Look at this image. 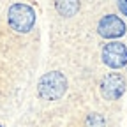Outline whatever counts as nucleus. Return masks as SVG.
Returning <instances> with one entry per match:
<instances>
[{
	"instance_id": "obj_1",
	"label": "nucleus",
	"mask_w": 127,
	"mask_h": 127,
	"mask_svg": "<svg viewBox=\"0 0 127 127\" xmlns=\"http://www.w3.org/2000/svg\"><path fill=\"white\" fill-rule=\"evenodd\" d=\"M67 88V79L62 72L53 71V72H48L41 78L39 81V95L46 101H57L58 97H62L64 92Z\"/></svg>"
},
{
	"instance_id": "obj_2",
	"label": "nucleus",
	"mask_w": 127,
	"mask_h": 127,
	"mask_svg": "<svg viewBox=\"0 0 127 127\" xmlns=\"http://www.w3.org/2000/svg\"><path fill=\"white\" fill-rule=\"evenodd\" d=\"M7 20H9V25H11L12 30L27 34V32H30V28L35 23V12H34V9L30 5L14 4V5L9 7Z\"/></svg>"
},
{
	"instance_id": "obj_3",
	"label": "nucleus",
	"mask_w": 127,
	"mask_h": 127,
	"mask_svg": "<svg viewBox=\"0 0 127 127\" xmlns=\"http://www.w3.org/2000/svg\"><path fill=\"white\" fill-rule=\"evenodd\" d=\"M102 60L111 69L124 67L127 64V48L122 42H108L102 50Z\"/></svg>"
},
{
	"instance_id": "obj_4",
	"label": "nucleus",
	"mask_w": 127,
	"mask_h": 127,
	"mask_svg": "<svg viewBox=\"0 0 127 127\" xmlns=\"http://www.w3.org/2000/svg\"><path fill=\"white\" fill-rule=\"evenodd\" d=\"M97 32L101 37H106V39H117V37H122L125 34V23L118 18V16H113V14H108L99 21V27H97Z\"/></svg>"
},
{
	"instance_id": "obj_5",
	"label": "nucleus",
	"mask_w": 127,
	"mask_h": 127,
	"mask_svg": "<svg viewBox=\"0 0 127 127\" xmlns=\"http://www.w3.org/2000/svg\"><path fill=\"white\" fill-rule=\"evenodd\" d=\"M101 92L106 99L109 101H115L118 99L120 95L125 92V81L120 74H108L102 83H101Z\"/></svg>"
},
{
	"instance_id": "obj_6",
	"label": "nucleus",
	"mask_w": 127,
	"mask_h": 127,
	"mask_svg": "<svg viewBox=\"0 0 127 127\" xmlns=\"http://www.w3.org/2000/svg\"><path fill=\"white\" fill-rule=\"evenodd\" d=\"M55 7L57 11L65 16V18H69V16H74L79 9V0H55Z\"/></svg>"
},
{
	"instance_id": "obj_7",
	"label": "nucleus",
	"mask_w": 127,
	"mask_h": 127,
	"mask_svg": "<svg viewBox=\"0 0 127 127\" xmlns=\"http://www.w3.org/2000/svg\"><path fill=\"white\" fill-rule=\"evenodd\" d=\"M87 125L88 127H104V120L99 115H90L87 120Z\"/></svg>"
},
{
	"instance_id": "obj_8",
	"label": "nucleus",
	"mask_w": 127,
	"mask_h": 127,
	"mask_svg": "<svg viewBox=\"0 0 127 127\" xmlns=\"http://www.w3.org/2000/svg\"><path fill=\"white\" fill-rule=\"evenodd\" d=\"M118 7H120V11L127 16V2H124V0H118Z\"/></svg>"
},
{
	"instance_id": "obj_9",
	"label": "nucleus",
	"mask_w": 127,
	"mask_h": 127,
	"mask_svg": "<svg viewBox=\"0 0 127 127\" xmlns=\"http://www.w3.org/2000/svg\"><path fill=\"white\" fill-rule=\"evenodd\" d=\"M124 2H127V0H124Z\"/></svg>"
}]
</instances>
